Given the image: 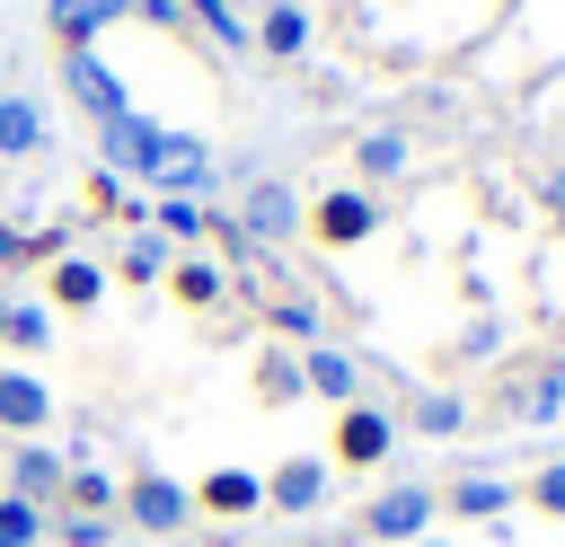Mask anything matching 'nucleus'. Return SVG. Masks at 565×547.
<instances>
[{"instance_id": "9b49d317", "label": "nucleus", "mask_w": 565, "mask_h": 547, "mask_svg": "<svg viewBox=\"0 0 565 547\" xmlns=\"http://www.w3.org/2000/svg\"><path fill=\"white\" fill-rule=\"evenodd\" d=\"M53 141V106L35 88H0V159H35Z\"/></svg>"}, {"instance_id": "9d476101", "label": "nucleus", "mask_w": 565, "mask_h": 547, "mask_svg": "<svg viewBox=\"0 0 565 547\" xmlns=\"http://www.w3.org/2000/svg\"><path fill=\"white\" fill-rule=\"evenodd\" d=\"M327 485H335V468L300 450V459H282V468L265 476V503H274V512H291V521H309V512L327 503Z\"/></svg>"}, {"instance_id": "423d86ee", "label": "nucleus", "mask_w": 565, "mask_h": 547, "mask_svg": "<svg viewBox=\"0 0 565 547\" xmlns=\"http://www.w3.org/2000/svg\"><path fill=\"white\" fill-rule=\"evenodd\" d=\"M388 441H397V415H388V406H344V415H335V459H327V468H380Z\"/></svg>"}, {"instance_id": "e433bc0d", "label": "nucleus", "mask_w": 565, "mask_h": 547, "mask_svg": "<svg viewBox=\"0 0 565 547\" xmlns=\"http://www.w3.org/2000/svg\"><path fill=\"white\" fill-rule=\"evenodd\" d=\"M0 326H9V291H0Z\"/></svg>"}, {"instance_id": "473e14b6", "label": "nucleus", "mask_w": 565, "mask_h": 547, "mask_svg": "<svg viewBox=\"0 0 565 547\" xmlns=\"http://www.w3.org/2000/svg\"><path fill=\"white\" fill-rule=\"evenodd\" d=\"M18 256H26V229H9V221H0V265H18Z\"/></svg>"}, {"instance_id": "aec40b11", "label": "nucleus", "mask_w": 565, "mask_h": 547, "mask_svg": "<svg viewBox=\"0 0 565 547\" xmlns=\"http://www.w3.org/2000/svg\"><path fill=\"white\" fill-rule=\"evenodd\" d=\"M97 300H106V265L62 256V265H53V309H97Z\"/></svg>"}, {"instance_id": "20e7f679", "label": "nucleus", "mask_w": 565, "mask_h": 547, "mask_svg": "<svg viewBox=\"0 0 565 547\" xmlns=\"http://www.w3.org/2000/svg\"><path fill=\"white\" fill-rule=\"evenodd\" d=\"M62 88H71V106H88L97 124L132 115V106H124V79L106 71V53H97V44H71V53H62Z\"/></svg>"}, {"instance_id": "0eeeda50", "label": "nucleus", "mask_w": 565, "mask_h": 547, "mask_svg": "<svg viewBox=\"0 0 565 547\" xmlns=\"http://www.w3.org/2000/svg\"><path fill=\"white\" fill-rule=\"evenodd\" d=\"M44 423H53V388H44L26 362H9V371H0V432L44 441Z\"/></svg>"}, {"instance_id": "ddd939ff", "label": "nucleus", "mask_w": 565, "mask_h": 547, "mask_svg": "<svg viewBox=\"0 0 565 547\" xmlns=\"http://www.w3.org/2000/svg\"><path fill=\"white\" fill-rule=\"evenodd\" d=\"M300 379H309V397H327V406H362V362H353L344 344H309V353H300Z\"/></svg>"}, {"instance_id": "7ed1b4c3", "label": "nucleus", "mask_w": 565, "mask_h": 547, "mask_svg": "<svg viewBox=\"0 0 565 547\" xmlns=\"http://www.w3.org/2000/svg\"><path fill=\"white\" fill-rule=\"evenodd\" d=\"M141 538H177L185 521H194V485H177V476H159V468H141V476H124V503H115Z\"/></svg>"}, {"instance_id": "a211bd4d", "label": "nucleus", "mask_w": 565, "mask_h": 547, "mask_svg": "<svg viewBox=\"0 0 565 547\" xmlns=\"http://www.w3.org/2000/svg\"><path fill=\"white\" fill-rule=\"evenodd\" d=\"M441 512L494 521V512H512V485H503V476H450V485H441Z\"/></svg>"}, {"instance_id": "f704fd0d", "label": "nucleus", "mask_w": 565, "mask_h": 547, "mask_svg": "<svg viewBox=\"0 0 565 547\" xmlns=\"http://www.w3.org/2000/svg\"><path fill=\"white\" fill-rule=\"evenodd\" d=\"M0 79H9V44H0Z\"/></svg>"}, {"instance_id": "412c9836", "label": "nucleus", "mask_w": 565, "mask_h": 547, "mask_svg": "<svg viewBox=\"0 0 565 547\" xmlns=\"http://www.w3.org/2000/svg\"><path fill=\"white\" fill-rule=\"evenodd\" d=\"M256 397H265V406H300V397H309L300 353H282V344H274V353H256Z\"/></svg>"}, {"instance_id": "c9c22d12", "label": "nucleus", "mask_w": 565, "mask_h": 547, "mask_svg": "<svg viewBox=\"0 0 565 547\" xmlns=\"http://www.w3.org/2000/svg\"><path fill=\"white\" fill-rule=\"evenodd\" d=\"M415 547H450V538H415Z\"/></svg>"}, {"instance_id": "bb28decb", "label": "nucleus", "mask_w": 565, "mask_h": 547, "mask_svg": "<svg viewBox=\"0 0 565 547\" xmlns=\"http://www.w3.org/2000/svg\"><path fill=\"white\" fill-rule=\"evenodd\" d=\"M35 538H44V512L18 503V494H0V547H35Z\"/></svg>"}, {"instance_id": "1a4fd4ad", "label": "nucleus", "mask_w": 565, "mask_h": 547, "mask_svg": "<svg viewBox=\"0 0 565 547\" xmlns=\"http://www.w3.org/2000/svg\"><path fill=\"white\" fill-rule=\"evenodd\" d=\"M309 229H318L327 247H362V238L380 229V203H371L362 185H335V194H318V212H309Z\"/></svg>"}, {"instance_id": "c85d7f7f", "label": "nucleus", "mask_w": 565, "mask_h": 547, "mask_svg": "<svg viewBox=\"0 0 565 547\" xmlns=\"http://www.w3.org/2000/svg\"><path fill=\"white\" fill-rule=\"evenodd\" d=\"M530 512H547V521H565V459H547V468L530 476Z\"/></svg>"}, {"instance_id": "2eb2a0df", "label": "nucleus", "mask_w": 565, "mask_h": 547, "mask_svg": "<svg viewBox=\"0 0 565 547\" xmlns=\"http://www.w3.org/2000/svg\"><path fill=\"white\" fill-rule=\"evenodd\" d=\"M194 503L221 512V521H247V512H265V476H256V468H212V476L194 485Z\"/></svg>"}, {"instance_id": "f8f14e48", "label": "nucleus", "mask_w": 565, "mask_h": 547, "mask_svg": "<svg viewBox=\"0 0 565 547\" xmlns=\"http://www.w3.org/2000/svg\"><path fill=\"white\" fill-rule=\"evenodd\" d=\"M62 476H71L62 450H44V441H18V450H9V494H18V503H35V512L62 503Z\"/></svg>"}, {"instance_id": "4468645a", "label": "nucleus", "mask_w": 565, "mask_h": 547, "mask_svg": "<svg viewBox=\"0 0 565 547\" xmlns=\"http://www.w3.org/2000/svg\"><path fill=\"white\" fill-rule=\"evenodd\" d=\"M406 159H415V141H406L397 124H371V132L353 141V176H362V194H371V185H397Z\"/></svg>"}, {"instance_id": "2f4dec72", "label": "nucleus", "mask_w": 565, "mask_h": 547, "mask_svg": "<svg viewBox=\"0 0 565 547\" xmlns=\"http://www.w3.org/2000/svg\"><path fill=\"white\" fill-rule=\"evenodd\" d=\"M132 18H150V26H185V9H177V0H132Z\"/></svg>"}, {"instance_id": "72a5a7b5", "label": "nucleus", "mask_w": 565, "mask_h": 547, "mask_svg": "<svg viewBox=\"0 0 565 547\" xmlns=\"http://www.w3.org/2000/svg\"><path fill=\"white\" fill-rule=\"evenodd\" d=\"M221 9H230V18H247V9H256V0H221Z\"/></svg>"}, {"instance_id": "5701e85b", "label": "nucleus", "mask_w": 565, "mask_h": 547, "mask_svg": "<svg viewBox=\"0 0 565 547\" xmlns=\"http://www.w3.org/2000/svg\"><path fill=\"white\" fill-rule=\"evenodd\" d=\"M168 291H177L185 309H212V300H221V265H212V256H177V265H168Z\"/></svg>"}, {"instance_id": "6e6552de", "label": "nucleus", "mask_w": 565, "mask_h": 547, "mask_svg": "<svg viewBox=\"0 0 565 547\" xmlns=\"http://www.w3.org/2000/svg\"><path fill=\"white\" fill-rule=\"evenodd\" d=\"M247 35H256L265 62H300V53H309V0H256Z\"/></svg>"}, {"instance_id": "7c9ffc66", "label": "nucleus", "mask_w": 565, "mask_h": 547, "mask_svg": "<svg viewBox=\"0 0 565 547\" xmlns=\"http://www.w3.org/2000/svg\"><path fill=\"white\" fill-rule=\"evenodd\" d=\"M539 212H547V221H565V168H547V176H539Z\"/></svg>"}, {"instance_id": "b1692460", "label": "nucleus", "mask_w": 565, "mask_h": 547, "mask_svg": "<svg viewBox=\"0 0 565 547\" xmlns=\"http://www.w3.org/2000/svg\"><path fill=\"white\" fill-rule=\"evenodd\" d=\"M0 344H18V353H44V344H53V309H44V300H9V326H0Z\"/></svg>"}, {"instance_id": "6ab92c4d", "label": "nucleus", "mask_w": 565, "mask_h": 547, "mask_svg": "<svg viewBox=\"0 0 565 547\" xmlns=\"http://www.w3.org/2000/svg\"><path fill=\"white\" fill-rule=\"evenodd\" d=\"M212 221H221V212H212L203 194H159V212H150V229H159L168 247H185V238H203Z\"/></svg>"}, {"instance_id": "39448f33", "label": "nucleus", "mask_w": 565, "mask_h": 547, "mask_svg": "<svg viewBox=\"0 0 565 547\" xmlns=\"http://www.w3.org/2000/svg\"><path fill=\"white\" fill-rule=\"evenodd\" d=\"M503 406H512L530 432L556 423V415H565V353H539L530 371H512V379H503Z\"/></svg>"}, {"instance_id": "4be33fe9", "label": "nucleus", "mask_w": 565, "mask_h": 547, "mask_svg": "<svg viewBox=\"0 0 565 547\" xmlns=\"http://www.w3.org/2000/svg\"><path fill=\"white\" fill-rule=\"evenodd\" d=\"M62 503H71V512H97V521H115L124 485H115L106 468H71V476H62Z\"/></svg>"}, {"instance_id": "a878e982", "label": "nucleus", "mask_w": 565, "mask_h": 547, "mask_svg": "<svg viewBox=\"0 0 565 547\" xmlns=\"http://www.w3.org/2000/svg\"><path fill=\"white\" fill-rule=\"evenodd\" d=\"M265 318H274V335H291L300 353H309V344H327V326H318V300H274Z\"/></svg>"}, {"instance_id": "cd10ccee", "label": "nucleus", "mask_w": 565, "mask_h": 547, "mask_svg": "<svg viewBox=\"0 0 565 547\" xmlns=\"http://www.w3.org/2000/svg\"><path fill=\"white\" fill-rule=\"evenodd\" d=\"M44 529H53L62 547H106V538H115V521H97V512H62V521H44Z\"/></svg>"}, {"instance_id": "f257e3e1", "label": "nucleus", "mask_w": 565, "mask_h": 547, "mask_svg": "<svg viewBox=\"0 0 565 547\" xmlns=\"http://www.w3.org/2000/svg\"><path fill=\"white\" fill-rule=\"evenodd\" d=\"M433 512H441V494L415 485V476H397V485H380V494L362 503V538H380V547H415V538H433Z\"/></svg>"}, {"instance_id": "393cba45", "label": "nucleus", "mask_w": 565, "mask_h": 547, "mask_svg": "<svg viewBox=\"0 0 565 547\" xmlns=\"http://www.w3.org/2000/svg\"><path fill=\"white\" fill-rule=\"evenodd\" d=\"M168 265H177V256H168V238H159V229L124 238V282H168Z\"/></svg>"}, {"instance_id": "f03ea898", "label": "nucleus", "mask_w": 565, "mask_h": 547, "mask_svg": "<svg viewBox=\"0 0 565 547\" xmlns=\"http://www.w3.org/2000/svg\"><path fill=\"white\" fill-rule=\"evenodd\" d=\"M300 221H309L300 194H291L282 176H256V185L238 194V212H230V238H238V247H282Z\"/></svg>"}, {"instance_id": "dca6fc26", "label": "nucleus", "mask_w": 565, "mask_h": 547, "mask_svg": "<svg viewBox=\"0 0 565 547\" xmlns=\"http://www.w3.org/2000/svg\"><path fill=\"white\" fill-rule=\"evenodd\" d=\"M44 18H53V35H62V53H71V44H97L115 18H132V0H53Z\"/></svg>"}, {"instance_id": "f3484780", "label": "nucleus", "mask_w": 565, "mask_h": 547, "mask_svg": "<svg viewBox=\"0 0 565 547\" xmlns=\"http://www.w3.org/2000/svg\"><path fill=\"white\" fill-rule=\"evenodd\" d=\"M406 423H415L424 441H459V432H468V397H459V388H424V397L406 406Z\"/></svg>"}, {"instance_id": "c756f323", "label": "nucleus", "mask_w": 565, "mask_h": 547, "mask_svg": "<svg viewBox=\"0 0 565 547\" xmlns=\"http://www.w3.org/2000/svg\"><path fill=\"white\" fill-rule=\"evenodd\" d=\"M494 344H503V326H494V318H468V326H459V353H468V362H486Z\"/></svg>"}]
</instances>
